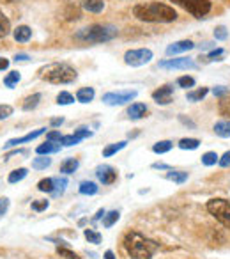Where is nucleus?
<instances>
[{
  "label": "nucleus",
  "instance_id": "obj_1",
  "mask_svg": "<svg viewBox=\"0 0 230 259\" xmlns=\"http://www.w3.org/2000/svg\"><path fill=\"white\" fill-rule=\"evenodd\" d=\"M133 15L142 22H160V23H170L177 20V13L174 8L161 2H150V4H138L133 9Z\"/></svg>",
  "mask_w": 230,
  "mask_h": 259
},
{
  "label": "nucleus",
  "instance_id": "obj_2",
  "mask_svg": "<svg viewBox=\"0 0 230 259\" xmlns=\"http://www.w3.org/2000/svg\"><path fill=\"white\" fill-rule=\"evenodd\" d=\"M124 248L131 257L135 259H152L160 245L154 240L145 238L138 231H129L124 236Z\"/></svg>",
  "mask_w": 230,
  "mask_h": 259
},
{
  "label": "nucleus",
  "instance_id": "obj_3",
  "mask_svg": "<svg viewBox=\"0 0 230 259\" xmlns=\"http://www.w3.org/2000/svg\"><path fill=\"white\" fill-rule=\"evenodd\" d=\"M39 77L43 78V80L50 82V84H71V82L76 80L78 73L69 64L55 62V64H48L46 68H43V70L39 71Z\"/></svg>",
  "mask_w": 230,
  "mask_h": 259
},
{
  "label": "nucleus",
  "instance_id": "obj_4",
  "mask_svg": "<svg viewBox=\"0 0 230 259\" xmlns=\"http://www.w3.org/2000/svg\"><path fill=\"white\" fill-rule=\"evenodd\" d=\"M117 36V27L113 25H91L74 34V37L85 43H106Z\"/></svg>",
  "mask_w": 230,
  "mask_h": 259
},
{
  "label": "nucleus",
  "instance_id": "obj_5",
  "mask_svg": "<svg viewBox=\"0 0 230 259\" xmlns=\"http://www.w3.org/2000/svg\"><path fill=\"white\" fill-rule=\"evenodd\" d=\"M207 211L221 226L230 229V203L225 199H211L207 203Z\"/></svg>",
  "mask_w": 230,
  "mask_h": 259
},
{
  "label": "nucleus",
  "instance_id": "obj_6",
  "mask_svg": "<svg viewBox=\"0 0 230 259\" xmlns=\"http://www.w3.org/2000/svg\"><path fill=\"white\" fill-rule=\"evenodd\" d=\"M170 2L179 4L181 8L186 9L195 18H204L211 11V2L209 0H170Z\"/></svg>",
  "mask_w": 230,
  "mask_h": 259
},
{
  "label": "nucleus",
  "instance_id": "obj_7",
  "mask_svg": "<svg viewBox=\"0 0 230 259\" xmlns=\"http://www.w3.org/2000/svg\"><path fill=\"white\" fill-rule=\"evenodd\" d=\"M152 60V52L149 48H138V50H129L124 53V62L131 68L145 66Z\"/></svg>",
  "mask_w": 230,
  "mask_h": 259
},
{
  "label": "nucleus",
  "instance_id": "obj_8",
  "mask_svg": "<svg viewBox=\"0 0 230 259\" xmlns=\"http://www.w3.org/2000/svg\"><path fill=\"white\" fill-rule=\"evenodd\" d=\"M136 94H138L136 91H121V93H106V94H103V103L112 105V107H115V105H124V103H128V101L135 100Z\"/></svg>",
  "mask_w": 230,
  "mask_h": 259
},
{
  "label": "nucleus",
  "instance_id": "obj_9",
  "mask_svg": "<svg viewBox=\"0 0 230 259\" xmlns=\"http://www.w3.org/2000/svg\"><path fill=\"white\" fill-rule=\"evenodd\" d=\"M160 68H163V70H195L197 64H195V60L190 59V57H179V59L161 60Z\"/></svg>",
  "mask_w": 230,
  "mask_h": 259
},
{
  "label": "nucleus",
  "instance_id": "obj_10",
  "mask_svg": "<svg viewBox=\"0 0 230 259\" xmlns=\"http://www.w3.org/2000/svg\"><path fill=\"white\" fill-rule=\"evenodd\" d=\"M152 100L156 101L158 105H168L174 100V87L172 85H163L160 89H156L152 93Z\"/></svg>",
  "mask_w": 230,
  "mask_h": 259
},
{
  "label": "nucleus",
  "instance_id": "obj_11",
  "mask_svg": "<svg viewBox=\"0 0 230 259\" xmlns=\"http://www.w3.org/2000/svg\"><path fill=\"white\" fill-rule=\"evenodd\" d=\"M96 176H98V179L103 185H112V183H115V179H117V172L110 165H99L98 169H96Z\"/></svg>",
  "mask_w": 230,
  "mask_h": 259
},
{
  "label": "nucleus",
  "instance_id": "obj_12",
  "mask_svg": "<svg viewBox=\"0 0 230 259\" xmlns=\"http://www.w3.org/2000/svg\"><path fill=\"white\" fill-rule=\"evenodd\" d=\"M44 132H46V130H44V128H39V130H34V132H30V134L23 135V137H16V139H11V141H8V142H6V144H4V149L15 148V146H18V144H25V142H30V141H34V139L41 137V135H43Z\"/></svg>",
  "mask_w": 230,
  "mask_h": 259
},
{
  "label": "nucleus",
  "instance_id": "obj_13",
  "mask_svg": "<svg viewBox=\"0 0 230 259\" xmlns=\"http://www.w3.org/2000/svg\"><path fill=\"white\" fill-rule=\"evenodd\" d=\"M195 48V43L190 39H184V41H177V43H172L170 46L167 48V55H177V53H184V52H190V50Z\"/></svg>",
  "mask_w": 230,
  "mask_h": 259
},
{
  "label": "nucleus",
  "instance_id": "obj_14",
  "mask_svg": "<svg viewBox=\"0 0 230 259\" xmlns=\"http://www.w3.org/2000/svg\"><path fill=\"white\" fill-rule=\"evenodd\" d=\"M145 114H147V107L143 103H133L128 108V117L133 119V121H138V119L145 117Z\"/></svg>",
  "mask_w": 230,
  "mask_h": 259
},
{
  "label": "nucleus",
  "instance_id": "obj_15",
  "mask_svg": "<svg viewBox=\"0 0 230 259\" xmlns=\"http://www.w3.org/2000/svg\"><path fill=\"white\" fill-rule=\"evenodd\" d=\"M30 37H32V30H30V27L20 25L15 29V39L18 41V43H27Z\"/></svg>",
  "mask_w": 230,
  "mask_h": 259
},
{
  "label": "nucleus",
  "instance_id": "obj_16",
  "mask_svg": "<svg viewBox=\"0 0 230 259\" xmlns=\"http://www.w3.org/2000/svg\"><path fill=\"white\" fill-rule=\"evenodd\" d=\"M37 155L44 156V155H53V153H59L60 151V144H55V142H44V144H41L39 148L36 149Z\"/></svg>",
  "mask_w": 230,
  "mask_h": 259
},
{
  "label": "nucleus",
  "instance_id": "obj_17",
  "mask_svg": "<svg viewBox=\"0 0 230 259\" xmlns=\"http://www.w3.org/2000/svg\"><path fill=\"white\" fill-rule=\"evenodd\" d=\"M84 9L89 13H101L105 9L103 0H84Z\"/></svg>",
  "mask_w": 230,
  "mask_h": 259
},
{
  "label": "nucleus",
  "instance_id": "obj_18",
  "mask_svg": "<svg viewBox=\"0 0 230 259\" xmlns=\"http://www.w3.org/2000/svg\"><path fill=\"white\" fill-rule=\"evenodd\" d=\"M76 100L80 101V103H91V101L94 100V89H92V87H84V89H78Z\"/></svg>",
  "mask_w": 230,
  "mask_h": 259
},
{
  "label": "nucleus",
  "instance_id": "obj_19",
  "mask_svg": "<svg viewBox=\"0 0 230 259\" xmlns=\"http://www.w3.org/2000/svg\"><path fill=\"white\" fill-rule=\"evenodd\" d=\"M167 179L177 183V185H183V183L188 179V172H183V170H172L170 169L167 172Z\"/></svg>",
  "mask_w": 230,
  "mask_h": 259
},
{
  "label": "nucleus",
  "instance_id": "obj_20",
  "mask_svg": "<svg viewBox=\"0 0 230 259\" xmlns=\"http://www.w3.org/2000/svg\"><path fill=\"white\" fill-rule=\"evenodd\" d=\"M78 167H80V162H78L76 158H67L64 160L62 165H60V172H64V174H73Z\"/></svg>",
  "mask_w": 230,
  "mask_h": 259
},
{
  "label": "nucleus",
  "instance_id": "obj_21",
  "mask_svg": "<svg viewBox=\"0 0 230 259\" xmlns=\"http://www.w3.org/2000/svg\"><path fill=\"white\" fill-rule=\"evenodd\" d=\"M214 134L218 135V137H230V121H218L214 124Z\"/></svg>",
  "mask_w": 230,
  "mask_h": 259
},
{
  "label": "nucleus",
  "instance_id": "obj_22",
  "mask_svg": "<svg viewBox=\"0 0 230 259\" xmlns=\"http://www.w3.org/2000/svg\"><path fill=\"white\" fill-rule=\"evenodd\" d=\"M80 193L82 196H96L98 193V190H99V186L96 185L94 181H82L80 183Z\"/></svg>",
  "mask_w": 230,
  "mask_h": 259
},
{
  "label": "nucleus",
  "instance_id": "obj_23",
  "mask_svg": "<svg viewBox=\"0 0 230 259\" xmlns=\"http://www.w3.org/2000/svg\"><path fill=\"white\" fill-rule=\"evenodd\" d=\"M126 146H128V142H126V141L117 142V144H110V146H106V148L103 149V156H105V158H110V156H113L115 153L121 151V149H124Z\"/></svg>",
  "mask_w": 230,
  "mask_h": 259
},
{
  "label": "nucleus",
  "instance_id": "obj_24",
  "mask_svg": "<svg viewBox=\"0 0 230 259\" xmlns=\"http://www.w3.org/2000/svg\"><path fill=\"white\" fill-rule=\"evenodd\" d=\"M27 174H29V170H27L25 167H20V169L13 170L11 174H9L8 181L15 185V183H20V181H22V179H25V178H27Z\"/></svg>",
  "mask_w": 230,
  "mask_h": 259
},
{
  "label": "nucleus",
  "instance_id": "obj_25",
  "mask_svg": "<svg viewBox=\"0 0 230 259\" xmlns=\"http://www.w3.org/2000/svg\"><path fill=\"white\" fill-rule=\"evenodd\" d=\"M9 32H11V22L4 13H0V39L8 37Z\"/></svg>",
  "mask_w": 230,
  "mask_h": 259
},
{
  "label": "nucleus",
  "instance_id": "obj_26",
  "mask_svg": "<svg viewBox=\"0 0 230 259\" xmlns=\"http://www.w3.org/2000/svg\"><path fill=\"white\" fill-rule=\"evenodd\" d=\"M207 93H209L207 87H200V89H197V91H190V93L186 94V98H188V101H202L205 96H207Z\"/></svg>",
  "mask_w": 230,
  "mask_h": 259
},
{
  "label": "nucleus",
  "instance_id": "obj_27",
  "mask_svg": "<svg viewBox=\"0 0 230 259\" xmlns=\"http://www.w3.org/2000/svg\"><path fill=\"white\" fill-rule=\"evenodd\" d=\"M37 190H39V192L53 193V190H55V181H53V178H44V179H41V181L37 183Z\"/></svg>",
  "mask_w": 230,
  "mask_h": 259
},
{
  "label": "nucleus",
  "instance_id": "obj_28",
  "mask_svg": "<svg viewBox=\"0 0 230 259\" xmlns=\"http://www.w3.org/2000/svg\"><path fill=\"white\" fill-rule=\"evenodd\" d=\"M121 219V213H119L117 210H113V211H108V213L103 217V226L105 227H112L113 224L117 222V220Z\"/></svg>",
  "mask_w": 230,
  "mask_h": 259
},
{
  "label": "nucleus",
  "instance_id": "obj_29",
  "mask_svg": "<svg viewBox=\"0 0 230 259\" xmlns=\"http://www.w3.org/2000/svg\"><path fill=\"white\" fill-rule=\"evenodd\" d=\"M39 101H41V94L39 93L32 94V96L27 98L25 103H23V110H34V108L39 105Z\"/></svg>",
  "mask_w": 230,
  "mask_h": 259
},
{
  "label": "nucleus",
  "instance_id": "obj_30",
  "mask_svg": "<svg viewBox=\"0 0 230 259\" xmlns=\"http://www.w3.org/2000/svg\"><path fill=\"white\" fill-rule=\"evenodd\" d=\"M172 142L170 141H160V142H156V144L152 146V151L154 153H158V155H163V153H168L172 149Z\"/></svg>",
  "mask_w": 230,
  "mask_h": 259
},
{
  "label": "nucleus",
  "instance_id": "obj_31",
  "mask_svg": "<svg viewBox=\"0 0 230 259\" xmlns=\"http://www.w3.org/2000/svg\"><path fill=\"white\" fill-rule=\"evenodd\" d=\"M50 163H51V158H48V156H39V158H34L32 169L43 170V169H46V167H50Z\"/></svg>",
  "mask_w": 230,
  "mask_h": 259
},
{
  "label": "nucleus",
  "instance_id": "obj_32",
  "mask_svg": "<svg viewBox=\"0 0 230 259\" xmlns=\"http://www.w3.org/2000/svg\"><path fill=\"white\" fill-rule=\"evenodd\" d=\"M218 160H219V156L216 155L214 151H207V153H204V155H202V163H204V165H207V167L216 165V163H218Z\"/></svg>",
  "mask_w": 230,
  "mask_h": 259
},
{
  "label": "nucleus",
  "instance_id": "obj_33",
  "mask_svg": "<svg viewBox=\"0 0 230 259\" xmlns=\"http://www.w3.org/2000/svg\"><path fill=\"white\" fill-rule=\"evenodd\" d=\"M20 80H22V75H20L18 71H11V73H9L8 77L4 78V84L13 89V87H15V85L18 84Z\"/></svg>",
  "mask_w": 230,
  "mask_h": 259
},
{
  "label": "nucleus",
  "instance_id": "obj_34",
  "mask_svg": "<svg viewBox=\"0 0 230 259\" xmlns=\"http://www.w3.org/2000/svg\"><path fill=\"white\" fill-rule=\"evenodd\" d=\"M82 142V139L80 137H76V135H62V139H60V144L62 146H67V148H71V146H76V144H80Z\"/></svg>",
  "mask_w": 230,
  "mask_h": 259
},
{
  "label": "nucleus",
  "instance_id": "obj_35",
  "mask_svg": "<svg viewBox=\"0 0 230 259\" xmlns=\"http://www.w3.org/2000/svg\"><path fill=\"white\" fill-rule=\"evenodd\" d=\"M53 181H55L53 196H60V193H64V190H66V185H67V179L66 178H53Z\"/></svg>",
  "mask_w": 230,
  "mask_h": 259
},
{
  "label": "nucleus",
  "instance_id": "obj_36",
  "mask_svg": "<svg viewBox=\"0 0 230 259\" xmlns=\"http://www.w3.org/2000/svg\"><path fill=\"white\" fill-rule=\"evenodd\" d=\"M200 146V141L198 139H183L179 142V148L181 149H197Z\"/></svg>",
  "mask_w": 230,
  "mask_h": 259
},
{
  "label": "nucleus",
  "instance_id": "obj_37",
  "mask_svg": "<svg viewBox=\"0 0 230 259\" xmlns=\"http://www.w3.org/2000/svg\"><path fill=\"white\" fill-rule=\"evenodd\" d=\"M57 103H59V105H71V103H74L73 94L62 91V93H59V96H57Z\"/></svg>",
  "mask_w": 230,
  "mask_h": 259
},
{
  "label": "nucleus",
  "instance_id": "obj_38",
  "mask_svg": "<svg viewBox=\"0 0 230 259\" xmlns=\"http://www.w3.org/2000/svg\"><path fill=\"white\" fill-rule=\"evenodd\" d=\"M85 238L89 240V243H94V245H98V243H101V234L99 233H96V231H92V229H85Z\"/></svg>",
  "mask_w": 230,
  "mask_h": 259
},
{
  "label": "nucleus",
  "instance_id": "obj_39",
  "mask_svg": "<svg viewBox=\"0 0 230 259\" xmlns=\"http://www.w3.org/2000/svg\"><path fill=\"white\" fill-rule=\"evenodd\" d=\"M177 85L179 87H184V89H188V87H193L195 85V78L193 77H179L177 78Z\"/></svg>",
  "mask_w": 230,
  "mask_h": 259
},
{
  "label": "nucleus",
  "instance_id": "obj_40",
  "mask_svg": "<svg viewBox=\"0 0 230 259\" xmlns=\"http://www.w3.org/2000/svg\"><path fill=\"white\" fill-rule=\"evenodd\" d=\"M219 114L225 115V117H230V100L223 98V100L219 101Z\"/></svg>",
  "mask_w": 230,
  "mask_h": 259
},
{
  "label": "nucleus",
  "instance_id": "obj_41",
  "mask_svg": "<svg viewBox=\"0 0 230 259\" xmlns=\"http://www.w3.org/2000/svg\"><path fill=\"white\" fill-rule=\"evenodd\" d=\"M57 252H59V255H60V257H66V259H80V255H78V254H74V252H71L69 250V248H57Z\"/></svg>",
  "mask_w": 230,
  "mask_h": 259
},
{
  "label": "nucleus",
  "instance_id": "obj_42",
  "mask_svg": "<svg viewBox=\"0 0 230 259\" xmlns=\"http://www.w3.org/2000/svg\"><path fill=\"white\" fill-rule=\"evenodd\" d=\"M226 36H228V32H226V29L223 25H219L214 29V39L223 41V39H226Z\"/></svg>",
  "mask_w": 230,
  "mask_h": 259
},
{
  "label": "nucleus",
  "instance_id": "obj_43",
  "mask_svg": "<svg viewBox=\"0 0 230 259\" xmlns=\"http://www.w3.org/2000/svg\"><path fill=\"white\" fill-rule=\"evenodd\" d=\"M9 115H13L11 105H0V121H2V119H8Z\"/></svg>",
  "mask_w": 230,
  "mask_h": 259
},
{
  "label": "nucleus",
  "instance_id": "obj_44",
  "mask_svg": "<svg viewBox=\"0 0 230 259\" xmlns=\"http://www.w3.org/2000/svg\"><path fill=\"white\" fill-rule=\"evenodd\" d=\"M48 206H50V203H48V201H34V203H32V210L34 211H44Z\"/></svg>",
  "mask_w": 230,
  "mask_h": 259
},
{
  "label": "nucleus",
  "instance_id": "obj_45",
  "mask_svg": "<svg viewBox=\"0 0 230 259\" xmlns=\"http://www.w3.org/2000/svg\"><path fill=\"white\" fill-rule=\"evenodd\" d=\"M74 135H76V137H80L82 141H84V139L92 137V132H91V130H87V128H78V130H74Z\"/></svg>",
  "mask_w": 230,
  "mask_h": 259
},
{
  "label": "nucleus",
  "instance_id": "obj_46",
  "mask_svg": "<svg viewBox=\"0 0 230 259\" xmlns=\"http://www.w3.org/2000/svg\"><path fill=\"white\" fill-rule=\"evenodd\" d=\"M223 53H225V52H223L221 48H218V50H212V52L207 55V60H223V59H221V57H223Z\"/></svg>",
  "mask_w": 230,
  "mask_h": 259
},
{
  "label": "nucleus",
  "instance_id": "obj_47",
  "mask_svg": "<svg viewBox=\"0 0 230 259\" xmlns=\"http://www.w3.org/2000/svg\"><path fill=\"white\" fill-rule=\"evenodd\" d=\"M60 139H62L60 132H50V134H46V141L48 142H59V144H60Z\"/></svg>",
  "mask_w": 230,
  "mask_h": 259
},
{
  "label": "nucleus",
  "instance_id": "obj_48",
  "mask_svg": "<svg viewBox=\"0 0 230 259\" xmlns=\"http://www.w3.org/2000/svg\"><path fill=\"white\" fill-rule=\"evenodd\" d=\"M8 208H9V199H8V197H2V199H0V219L6 215Z\"/></svg>",
  "mask_w": 230,
  "mask_h": 259
},
{
  "label": "nucleus",
  "instance_id": "obj_49",
  "mask_svg": "<svg viewBox=\"0 0 230 259\" xmlns=\"http://www.w3.org/2000/svg\"><path fill=\"white\" fill-rule=\"evenodd\" d=\"M226 93H228V89H226V87H223V85H218V87H214V89H212V94H214V96H218V98L225 96Z\"/></svg>",
  "mask_w": 230,
  "mask_h": 259
},
{
  "label": "nucleus",
  "instance_id": "obj_50",
  "mask_svg": "<svg viewBox=\"0 0 230 259\" xmlns=\"http://www.w3.org/2000/svg\"><path fill=\"white\" fill-rule=\"evenodd\" d=\"M218 163H219V167H230V151H226L225 155L218 160Z\"/></svg>",
  "mask_w": 230,
  "mask_h": 259
},
{
  "label": "nucleus",
  "instance_id": "obj_51",
  "mask_svg": "<svg viewBox=\"0 0 230 259\" xmlns=\"http://www.w3.org/2000/svg\"><path fill=\"white\" fill-rule=\"evenodd\" d=\"M9 68V60L6 57H0V71H4Z\"/></svg>",
  "mask_w": 230,
  "mask_h": 259
},
{
  "label": "nucleus",
  "instance_id": "obj_52",
  "mask_svg": "<svg viewBox=\"0 0 230 259\" xmlns=\"http://www.w3.org/2000/svg\"><path fill=\"white\" fill-rule=\"evenodd\" d=\"M23 149H16V151H11V153H8V155H6V160L8 158H11V156H15V155H23Z\"/></svg>",
  "mask_w": 230,
  "mask_h": 259
},
{
  "label": "nucleus",
  "instance_id": "obj_53",
  "mask_svg": "<svg viewBox=\"0 0 230 259\" xmlns=\"http://www.w3.org/2000/svg\"><path fill=\"white\" fill-rule=\"evenodd\" d=\"M152 169H161V170H170V167L165 165V163H154Z\"/></svg>",
  "mask_w": 230,
  "mask_h": 259
},
{
  "label": "nucleus",
  "instance_id": "obj_54",
  "mask_svg": "<svg viewBox=\"0 0 230 259\" xmlns=\"http://www.w3.org/2000/svg\"><path fill=\"white\" fill-rule=\"evenodd\" d=\"M64 122V119L62 117H55V119H51V126H60Z\"/></svg>",
  "mask_w": 230,
  "mask_h": 259
},
{
  "label": "nucleus",
  "instance_id": "obj_55",
  "mask_svg": "<svg viewBox=\"0 0 230 259\" xmlns=\"http://www.w3.org/2000/svg\"><path fill=\"white\" fill-rule=\"evenodd\" d=\"M105 215H106V211H105V210H99L98 213H96L94 220H99V219H103V217H105Z\"/></svg>",
  "mask_w": 230,
  "mask_h": 259
},
{
  "label": "nucleus",
  "instance_id": "obj_56",
  "mask_svg": "<svg viewBox=\"0 0 230 259\" xmlns=\"http://www.w3.org/2000/svg\"><path fill=\"white\" fill-rule=\"evenodd\" d=\"M29 59V55L27 53H18V55L15 57V60H27Z\"/></svg>",
  "mask_w": 230,
  "mask_h": 259
},
{
  "label": "nucleus",
  "instance_id": "obj_57",
  "mask_svg": "<svg viewBox=\"0 0 230 259\" xmlns=\"http://www.w3.org/2000/svg\"><path fill=\"white\" fill-rule=\"evenodd\" d=\"M105 259H115V254L112 250H106L105 252Z\"/></svg>",
  "mask_w": 230,
  "mask_h": 259
},
{
  "label": "nucleus",
  "instance_id": "obj_58",
  "mask_svg": "<svg viewBox=\"0 0 230 259\" xmlns=\"http://www.w3.org/2000/svg\"><path fill=\"white\" fill-rule=\"evenodd\" d=\"M211 46H212V43H204V45H202V48H211Z\"/></svg>",
  "mask_w": 230,
  "mask_h": 259
},
{
  "label": "nucleus",
  "instance_id": "obj_59",
  "mask_svg": "<svg viewBox=\"0 0 230 259\" xmlns=\"http://www.w3.org/2000/svg\"><path fill=\"white\" fill-rule=\"evenodd\" d=\"M6 2H9V4H13V2H18V0H6Z\"/></svg>",
  "mask_w": 230,
  "mask_h": 259
}]
</instances>
